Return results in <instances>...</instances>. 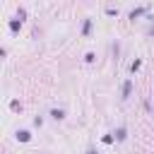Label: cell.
<instances>
[{
    "label": "cell",
    "mask_w": 154,
    "mask_h": 154,
    "mask_svg": "<svg viewBox=\"0 0 154 154\" xmlns=\"http://www.w3.org/2000/svg\"><path fill=\"white\" fill-rule=\"evenodd\" d=\"M130 91H132V82H130V79H125V82H123V99H128V96H130Z\"/></svg>",
    "instance_id": "6da1fadb"
},
{
    "label": "cell",
    "mask_w": 154,
    "mask_h": 154,
    "mask_svg": "<svg viewBox=\"0 0 154 154\" xmlns=\"http://www.w3.org/2000/svg\"><path fill=\"white\" fill-rule=\"evenodd\" d=\"M91 34V19H84V26H82V36H89Z\"/></svg>",
    "instance_id": "7a4b0ae2"
},
{
    "label": "cell",
    "mask_w": 154,
    "mask_h": 154,
    "mask_svg": "<svg viewBox=\"0 0 154 154\" xmlns=\"http://www.w3.org/2000/svg\"><path fill=\"white\" fill-rule=\"evenodd\" d=\"M17 137H19L22 142H29V140H31V132H29V130H19V132H17Z\"/></svg>",
    "instance_id": "3957f363"
},
{
    "label": "cell",
    "mask_w": 154,
    "mask_h": 154,
    "mask_svg": "<svg viewBox=\"0 0 154 154\" xmlns=\"http://www.w3.org/2000/svg\"><path fill=\"white\" fill-rule=\"evenodd\" d=\"M51 118H55V120H63V118H65V113H63L60 108H53V111H51Z\"/></svg>",
    "instance_id": "277c9868"
},
{
    "label": "cell",
    "mask_w": 154,
    "mask_h": 154,
    "mask_svg": "<svg viewBox=\"0 0 154 154\" xmlns=\"http://www.w3.org/2000/svg\"><path fill=\"white\" fill-rule=\"evenodd\" d=\"M128 137V130L125 128H118V132H116V140H125Z\"/></svg>",
    "instance_id": "5b68a950"
},
{
    "label": "cell",
    "mask_w": 154,
    "mask_h": 154,
    "mask_svg": "<svg viewBox=\"0 0 154 154\" xmlns=\"http://www.w3.org/2000/svg\"><path fill=\"white\" fill-rule=\"evenodd\" d=\"M19 24H22V22H17V19H12V22H10V31H19Z\"/></svg>",
    "instance_id": "8992f818"
},
{
    "label": "cell",
    "mask_w": 154,
    "mask_h": 154,
    "mask_svg": "<svg viewBox=\"0 0 154 154\" xmlns=\"http://www.w3.org/2000/svg\"><path fill=\"white\" fill-rule=\"evenodd\" d=\"M142 12H144V7H137V10H132V12H130V19H135V17H137V14H142Z\"/></svg>",
    "instance_id": "52a82bcc"
},
{
    "label": "cell",
    "mask_w": 154,
    "mask_h": 154,
    "mask_svg": "<svg viewBox=\"0 0 154 154\" xmlns=\"http://www.w3.org/2000/svg\"><path fill=\"white\" fill-rule=\"evenodd\" d=\"M140 65H142V60H135V63H132V65H130V70H132V72H135V70H140Z\"/></svg>",
    "instance_id": "ba28073f"
},
{
    "label": "cell",
    "mask_w": 154,
    "mask_h": 154,
    "mask_svg": "<svg viewBox=\"0 0 154 154\" xmlns=\"http://www.w3.org/2000/svg\"><path fill=\"white\" fill-rule=\"evenodd\" d=\"M41 123H43V118H41V116H36V118H34V125H36V128H41Z\"/></svg>",
    "instance_id": "9c48e42d"
},
{
    "label": "cell",
    "mask_w": 154,
    "mask_h": 154,
    "mask_svg": "<svg viewBox=\"0 0 154 154\" xmlns=\"http://www.w3.org/2000/svg\"><path fill=\"white\" fill-rule=\"evenodd\" d=\"M87 154H96V149H89V152H87Z\"/></svg>",
    "instance_id": "30bf717a"
}]
</instances>
